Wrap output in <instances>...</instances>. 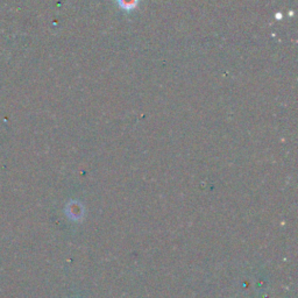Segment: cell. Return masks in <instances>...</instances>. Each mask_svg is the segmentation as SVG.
Instances as JSON below:
<instances>
[{
	"mask_svg": "<svg viewBox=\"0 0 298 298\" xmlns=\"http://www.w3.org/2000/svg\"><path fill=\"white\" fill-rule=\"evenodd\" d=\"M120 7L125 8V10H132L136 6L137 0H119Z\"/></svg>",
	"mask_w": 298,
	"mask_h": 298,
	"instance_id": "obj_1",
	"label": "cell"
}]
</instances>
